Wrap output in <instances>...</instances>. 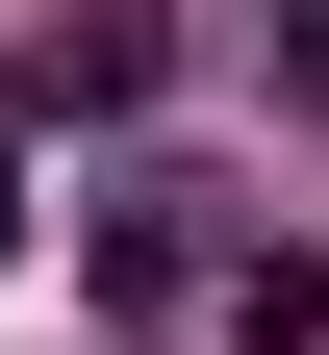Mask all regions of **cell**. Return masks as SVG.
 Instances as JSON below:
<instances>
[{
    "mask_svg": "<svg viewBox=\"0 0 329 355\" xmlns=\"http://www.w3.org/2000/svg\"><path fill=\"white\" fill-rule=\"evenodd\" d=\"M152 76H177V26H152V0H76L51 51H26V102H51V127H127Z\"/></svg>",
    "mask_w": 329,
    "mask_h": 355,
    "instance_id": "2",
    "label": "cell"
},
{
    "mask_svg": "<svg viewBox=\"0 0 329 355\" xmlns=\"http://www.w3.org/2000/svg\"><path fill=\"white\" fill-rule=\"evenodd\" d=\"M0 254H26V102H0Z\"/></svg>",
    "mask_w": 329,
    "mask_h": 355,
    "instance_id": "5",
    "label": "cell"
},
{
    "mask_svg": "<svg viewBox=\"0 0 329 355\" xmlns=\"http://www.w3.org/2000/svg\"><path fill=\"white\" fill-rule=\"evenodd\" d=\"M76 279H102L127 330H152V304H203V279H228V229H203V178H102V203H76Z\"/></svg>",
    "mask_w": 329,
    "mask_h": 355,
    "instance_id": "1",
    "label": "cell"
},
{
    "mask_svg": "<svg viewBox=\"0 0 329 355\" xmlns=\"http://www.w3.org/2000/svg\"><path fill=\"white\" fill-rule=\"evenodd\" d=\"M203 304H228V355H329V254H304V229H228Z\"/></svg>",
    "mask_w": 329,
    "mask_h": 355,
    "instance_id": "3",
    "label": "cell"
},
{
    "mask_svg": "<svg viewBox=\"0 0 329 355\" xmlns=\"http://www.w3.org/2000/svg\"><path fill=\"white\" fill-rule=\"evenodd\" d=\"M278 102H304V127H329V0H278Z\"/></svg>",
    "mask_w": 329,
    "mask_h": 355,
    "instance_id": "4",
    "label": "cell"
}]
</instances>
